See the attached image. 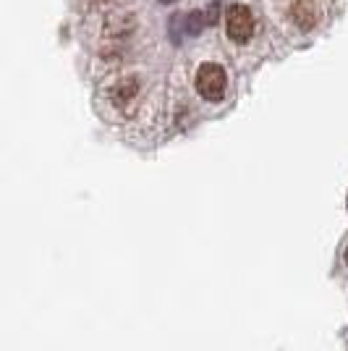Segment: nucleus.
Instances as JSON below:
<instances>
[{"label": "nucleus", "instance_id": "f257e3e1", "mask_svg": "<svg viewBox=\"0 0 348 351\" xmlns=\"http://www.w3.org/2000/svg\"><path fill=\"white\" fill-rule=\"evenodd\" d=\"M194 87L202 95L204 100L210 103H218L223 100L225 89H228V76H225V69L220 63H202L197 69V76H194Z\"/></svg>", "mask_w": 348, "mask_h": 351}, {"label": "nucleus", "instance_id": "f03ea898", "mask_svg": "<svg viewBox=\"0 0 348 351\" xmlns=\"http://www.w3.org/2000/svg\"><path fill=\"white\" fill-rule=\"evenodd\" d=\"M225 32H228V37L233 43L238 45L251 40V34H254V14H251V8L241 5V3L231 5L225 11Z\"/></svg>", "mask_w": 348, "mask_h": 351}, {"label": "nucleus", "instance_id": "7ed1b4c3", "mask_svg": "<svg viewBox=\"0 0 348 351\" xmlns=\"http://www.w3.org/2000/svg\"><path fill=\"white\" fill-rule=\"evenodd\" d=\"M139 95H142V79L134 76V73H126V76L116 79L108 89V100L118 110H129L131 105L139 100Z\"/></svg>", "mask_w": 348, "mask_h": 351}, {"label": "nucleus", "instance_id": "20e7f679", "mask_svg": "<svg viewBox=\"0 0 348 351\" xmlns=\"http://www.w3.org/2000/svg\"><path fill=\"white\" fill-rule=\"evenodd\" d=\"M288 19L301 32H312L322 21L319 0H288Z\"/></svg>", "mask_w": 348, "mask_h": 351}, {"label": "nucleus", "instance_id": "39448f33", "mask_svg": "<svg viewBox=\"0 0 348 351\" xmlns=\"http://www.w3.org/2000/svg\"><path fill=\"white\" fill-rule=\"evenodd\" d=\"M204 16H202V11H191L189 16H186V32L189 34H199V32L204 29Z\"/></svg>", "mask_w": 348, "mask_h": 351}, {"label": "nucleus", "instance_id": "423d86ee", "mask_svg": "<svg viewBox=\"0 0 348 351\" xmlns=\"http://www.w3.org/2000/svg\"><path fill=\"white\" fill-rule=\"evenodd\" d=\"M343 260H346V265H348V247H346V252H343Z\"/></svg>", "mask_w": 348, "mask_h": 351}, {"label": "nucleus", "instance_id": "0eeeda50", "mask_svg": "<svg viewBox=\"0 0 348 351\" xmlns=\"http://www.w3.org/2000/svg\"><path fill=\"white\" fill-rule=\"evenodd\" d=\"M162 3H173V0H162Z\"/></svg>", "mask_w": 348, "mask_h": 351}]
</instances>
